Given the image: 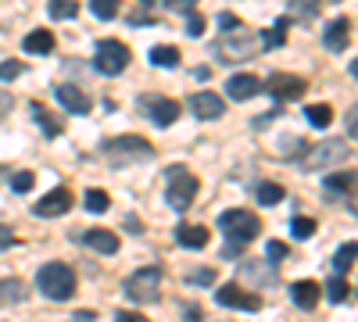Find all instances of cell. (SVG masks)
<instances>
[{
    "label": "cell",
    "instance_id": "1",
    "mask_svg": "<svg viewBox=\"0 0 358 322\" xmlns=\"http://www.w3.org/2000/svg\"><path fill=\"white\" fill-rule=\"evenodd\" d=\"M258 50H262V36L248 33L244 25H236V29H226V33L219 36V43H215V54L222 57L226 65L248 61V57H255Z\"/></svg>",
    "mask_w": 358,
    "mask_h": 322
},
{
    "label": "cell",
    "instance_id": "2",
    "mask_svg": "<svg viewBox=\"0 0 358 322\" xmlns=\"http://www.w3.org/2000/svg\"><path fill=\"white\" fill-rule=\"evenodd\" d=\"M36 286L50 301H69L76 294V272L65 265V261H47V265L36 272Z\"/></svg>",
    "mask_w": 358,
    "mask_h": 322
},
{
    "label": "cell",
    "instance_id": "3",
    "mask_svg": "<svg viewBox=\"0 0 358 322\" xmlns=\"http://www.w3.org/2000/svg\"><path fill=\"white\" fill-rule=\"evenodd\" d=\"M165 183H169L165 204H169L172 212H187L190 204H194V197H197V175L187 172V165H169Z\"/></svg>",
    "mask_w": 358,
    "mask_h": 322
},
{
    "label": "cell",
    "instance_id": "4",
    "mask_svg": "<svg viewBox=\"0 0 358 322\" xmlns=\"http://www.w3.org/2000/svg\"><path fill=\"white\" fill-rule=\"evenodd\" d=\"M219 229H222V237L229 244H251L258 240V233H262V219L255 212H244V208H233V212H222L219 215Z\"/></svg>",
    "mask_w": 358,
    "mask_h": 322
},
{
    "label": "cell",
    "instance_id": "5",
    "mask_svg": "<svg viewBox=\"0 0 358 322\" xmlns=\"http://www.w3.org/2000/svg\"><path fill=\"white\" fill-rule=\"evenodd\" d=\"M351 158V147L348 140H322V143H308L301 151V168L308 172H319V168H330V165H341Z\"/></svg>",
    "mask_w": 358,
    "mask_h": 322
},
{
    "label": "cell",
    "instance_id": "6",
    "mask_svg": "<svg viewBox=\"0 0 358 322\" xmlns=\"http://www.w3.org/2000/svg\"><path fill=\"white\" fill-rule=\"evenodd\" d=\"M126 294L136 301V305H155L162 298V269L158 265H147L140 272H133L126 279Z\"/></svg>",
    "mask_w": 358,
    "mask_h": 322
},
{
    "label": "cell",
    "instance_id": "7",
    "mask_svg": "<svg viewBox=\"0 0 358 322\" xmlns=\"http://www.w3.org/2000/svg\"><path fill=\"white\" fill-rule=\"evenodd\" d=\"M133 61V54L126 43H118V40H101L97 43V54H94V65L101 75H118V72H126V65Z\"/></svg>",
    "mask_w": 358,
    "mask_h": 322
},
{
    "label": "cell",
    "instance_id": "8",
    "mask_svg": "<svg viewBox=\"0 0 358 322\" xmlns=\"http://www.w3.org/2000/svg\"><path fill=\"white\" fill-rule=\"evenodd\" d=\"M108 158L115 165H122V161H151L155 158V147L143 136H115L108 143Z\"/></svg>",
    "mask_w": 358,
    "mask_h": 322
},
{
    "label": "cell",
    "instance_id": "9",
    "mask_svg": "<svg viewBox=\"0 0 358 322\" xmlns=\"http://www.w3.org/2000/svg\"><path fill=\"white\" fill-rule=\"evenodd\" d=\"M265 90L273 94L276 101H301V94L308 90L301 75H290V72H273L265 79Z\"/></svg>",
    "mask_w": 358,
    "mask_h": 322
},
{
    "label": "cell",
    "instance_id": "10",
    "mask_svg": "<svg viewBox=\"0 0 358 322\" xmlns=\"http://www.w3.org/2000/svg\"><path fill=\"white\" fill-rule=\"evenodd\" d=\"M215 301L222 308H241V312H258L262 308V298L258 294H248V290H241L236 283H226L215 290Z\"/></svg>",
    "mask_w": 358,
    "mask_h": 322
},
{
    "label": "cell",
    "instance_id": "11",
    "mask_svg": "<svg viewBox=\"0 0 358 322\" xmlns=\"http://www.w3.org/2000/svg\"><path fill=\"white\" fill-rule=\"evenodd\" d=\"M69 208H72V193L65 186H57V190L43 193L40 204H33V215L36 219H57V215H65Z\"/></svg>",
    "mask_w": 358,
    "mask_h": 322
},
{
    "label": "cell",
    "instance_id": "12",
    "mask_svg": "<svg viewBox=\"0 0 358 322\" xmlns=\"http://www.w3.org/2000/svg\"><path fill=\"white\" fill-rule=\"evenodd\" d=\"M190 111L197 115V119H204V122H215V119L226 115V101L219 94H212V90H201V94L190 97Z\"/></svg>",
    "mask_w": 358,
    "mask_h": 322
},
{
    "label": "cell",
    "instance_id": "13",
    "mask_svg": "<svg viewBox=\"0 0 358 322\" xmlns=\"http://www.w3.org/2000/svg\"><path fill=\"white\" fill-rule=\"evenodd\" d=\"M143 108H147V119H151L158 129H169V126L179 119V104L169 101V97H147Z\"/></svg>",
    "mask_w": 358,
    "mask_h": 322
},
{
    "label": "cell",
    "instance_id": "14",
    "mask_svg": "<svg viewBox=\"0 0 358 322\" xmlns=\"http://www.w3.org/2000/svg\"><path fill=\"white\" fill-rule=\"evenodd\" d=\"M54 97L62 101V108L72 111V115H90V108H94V101H90V97L79 90V86H69V82L54 86Z\"/></svg>",
    "mask_w": 358,
    "mask_h": 322
},
{
    "label": "cell",
    "instance_id": "15",
    "mask_svg": "<svg viewBox=\"0 0 358 322\" xmlns=\"http://www.w3.org/2000/svg\"><path fill=\"white\" fill-rule=\"evenodd\" d=\"M226 94H229V101H251L255 94H262V79L251 75V72L233 75V79L226 82Z\"/></svg>",
    "mask_w": 358,
    "mask_h": 322
},
{
    "label": "cell",
    "instance_id": "16",
    "mask_svg": "<svg viewBox=\"0 0 358 322\" xmlns=\"http://www.w3.org/2000/svg\"><path fill=\"white\" fill-rule=\"evenodd\" d=\"M290 298H294V305H297V308L312 312V308L319 305V298H322V286H319L315 279H297V283L290 286Z\"/></svg>",
    "mask_w": 358,
    "mask_h": 322
},
{
    "label": "cell",
    "instance_id": "17",
    "mask_svg": "<svg viewBox=\"0 0 358 322\" xmlns=\"http://www.w3.org/2000/svg\"><path fill=\"white\" fill-rule=\"evenodd\" d=\"M322 43H326V50H334V54L348 50V43H351V22L348 18H334L330 29H326V36H322Z\"/></svg>",
    "mask_w": 358,
    "mask_h": 322
},
{
    "label": "cell",
    "instance_id": "18",
    "mask_svg": "<svg viewBox=\"0 0 358 322\" xmlns=\"http://www.w3.org/2000/svg\"><path fill=\"white\" fill-rule=\"evenodd\" d=\"M83 244L90 251H101V254H115L118 251V237H115V233H108V229H86L83 233Z\"/></svg>",
    "mask_w": 358,
    "mask_h": 322
},
{
    "label": "cell",
    "instance_id": "19",
    "mask_svg": "<svg viewBox=\"0 0 358 322\" xmlns=\"http://www.w3.org/2000/svg\"><path fill=\"white\" fill-rule=\"evenodd\" d=\"M326 193L330 197H348L358 186V172H337V175H326Z\"/></svg>",
    "mask_w": 358,
    "mask_h": 322
},
{
    "label": "cell",
    "instance_id": "20",
    "mask_svg": "<svg viewBox=\"0 0 358 322\" xmlns=\"http://www.w3.org/2000/svg\"><path fill=\"white\" fill-rule=\"evenodd\" d=\"M176 240L183 247H190V251H201V247H208V229L204 226H179Z\"/></svg>",
    "mask_w": 358,
    "mask_h": 322
},
{
    "label": "cell",
    "instance_id": "21",
    "mask_svg": "<svg viewBox=\"0 0 358 322\" xmlns=\"http://www.w3.org/2000/svg\"><path fill=\"white\" fill-rule=\"evenodd\" d=\"M25 301V283L22 279H0V308L22 305Z\"/></svg>",
    "mask_w": 358,
    "mask_h": 322
},
{
    "label": "cell",
    "instance_id": "22",
    "mask_svg": "<svg viewBox=\"0 0 358 322\" xmlns=\"http://www.w3.org/2000/svg\"><path fill=\"white\" fill-rule=\"evenodd\" d=\"M22 47H25L29 54H50V50H54V33H47V29H36V33H29V36L22 40Z\"/></svg>",
    "mask_w": 358,
    "mask_h": 322
},
{
    "label": "cell",
    "instance_id": "23",
    "mask_svg": "<svg viewBox=\"0 0 358 322\" xmlns=\"http://www.w3.org/2000/svg\"><path fill=\"white\" fill-rule=\"evenodd\" d=\"M355 261H358V244H341L337 254H334V272H337V276L351 272Z\"/></svg>",
    "mask_w": 358,
    "mask_h": 322
},
{
    "label": "cell",
    "instance_id": "24",
    "mask_svg": "<svg viewBox=\"0 0 358 322\" xmlns=\"http://www.w3.org/2000/svg\"><path fill=\"white\" fill-rule=\"evenodd\" d=\"M287 18H301V22H312V18H319V0H290Z\"/></svg>",
    "mask_w": 358,
    "mask_h": 322
},
{
    "label": "cell",
    "instance_id": "25",
    "mask_svg": "<svg viewBox=\"0 0 358 322\" xmlns=\"http://www.w3.org/2000/svg\"><path fill=\"white\" fill-rule=\"evenodd\" d=\"M305 119H308L315 129H326V126L334 122V108H330V104H308V108H305Z\"/></svg>",
    "mask_w": 358,
    "mask_h": 322
},
{
    "label": "cell",
    "instance_id": "26",
    "mask_svg": "<svg viewBox=\"0 0 358 322\" xmlns=\"http://www.w3.org/2000/svg\"><path fill=\"white\" fill-rule=\"evenodd\" d=\"M151 61H155L158 68H176V65H179V50L169 47V43H162V47L151 50Z\"/></svg>",
    "mask_w": 358,
    "mask_h": 322
},
{
    "label": "cell",
    "instance_id": "27",
    "mask_svg": "<svg viewBox=\"0 0 358 322\" xmlns=\"http://www.w3.org/2000/svg\"><path fill=\"white\" fill-rule=\"evenodd\" d=\"M348 290H351V286H348V279H344V276H334L330 283H326L322 294L330 298V305H341V301H348Z\"/></svg>",
    "mask_w": 358,
    "mask_h": 322
},
{
    "label": "cell",
    "instance_id": "28",
    "mask_svg": "<svg viewBox=\"0 0 358 322\" xmlns=\"http://www.w3.org/2000/svg\"><path fill=\"white\" fill-rule=\"evenodd\" d=\"M287 25H290V18H280V22L262 36V47H283V43H287Z\"/></svg>",
    "mask_w": 358,
    "mask_h": 322
},
{
    "label": "cell",
    "instance_id": "29",
    "mask_svg": "<svg viewBox=\"0 0 358 322\" xmlns=\"http://www.w3.org/2000/svg\"><path fill=\"white\" fill-rule=\"evenodd\" d=\"M315 219H308V215H297L294 222H290V233H294V240H308V237H315Z\"/></svg>",
    "mask_w": 358,
    "mask_h": 322
},
{
    "label": "cell",
    "instance_id": "30",
    "mask_svg": "<svg viewBox=\"0 0 358 322\" xmlns=\"http://www.w3.org/2000/svg\"><path fill=\"white\" fill-rule=\"evenodd\" d=\"M33 115H36V122H40V129H43L47 136H62V126L54 122L50 111H43V104H33Z\"/></svg>",
    "mask_w": 358,
    "mask_h": 322
},
{
    "label": "cell",
    "instance_id": "31",
    "mask_svg": "<svg viewBox=\"0 0 358 322\" xmlns=\"http://www.w3.org/2000/svg\"><path fill=\"white\" fill-rule=\"evenodd\" d=\"M287 197V190L280 183H262L258 186V204H280Z\"/></svg>",
    "mask_w": 358,
    "mask_h": 322
},
{
    "label": "cell",
    "instance_id": "32",
    "mask_svg": "<svg viewBox=\"0 0 358 322\" xmlns=\"http://www.w3.org/2000/svg\"><path fill=\"white\" fill-rule=\"evenodd\" d=\"M90 11H94L101 22H111L118 15V0H90Z\"/></svg>",
    "mask_w": 358,
    "mask_h": 322
},
{
    "label": "cell",
    "instance_id": "33",
    "mask_svg": "<svg viewBox=\"0 0 358 322\" xmlns=\"http://www.w3.org/2000/svg\"><path fill=\"white\" fill-rule=\"evenodd\" d=\"M76 0H50V18L65 22V18H76Z\"/></svg>",
    "mask_w": 358,
    "mask_h": 322
},
{
    "label": "cell",
    "instance_id": "34",
    "mask_svg": "<svg viewBox=\"0 0 358 322\" xmlns=\"http://www.w3.org/2000/svg\"><path fill=\"white\" fill-rule=\"evenodd\" d=\"M86 208L90 212H108L111 208V197L104 190H86Z\"/></svg>",
    "mask_w": 358,
    "mask_h": 322
},
{
    "label": "cell",
    "instance_id": "35",
    "mask_svg": "<svg viewBox=\"0 0 358 322\" xmlns=\"http://www.w3.org/2000/svg\"><path fill=\"white\" fill-rule=\"evenodd\" d=\"M33 186H36V175H33V172H15V175H11V190H15V193H29Z\"/></svg>",
    "mask_w": 358,
    "mask_h": 322
},
{
    "label": "cell",
    "instance_id": "36",
    "mask_svg": "<svg viewBox=\"0 0 358 322\" xmlns=\"http://www.w3.org/2000/svg\"><path fill=\"white\" fill-rule=\"evenodd\" d=\"M187 36H204V15H197V11H190L187 15Z\"/></svg>",
    "mask_w": 358,
    "mask_h": 322
},
{
    "label": "cell",
    "instance_id": "37",
    "mask_svg": "<svg viewBox=\"0 0 358 322\" xmlns=\"http://www.w3.org/2000/svg\"><path fill=\"white\" fill-rule=\"evenodd\" d=\"M187 283H215V269H197V272H187Z\"/></svg>",
    "mask_w": 358,
    "mask_h": 322
},
{
    "label": "cell",
    "instance_id": "38",
    "mask_svg": "<svg viewBox=\"0 0 358 322\" xmlns=\"http://www.w3.org/2000/svg\"><path fill=\"white\" fill-rule=\"evenodd\" d=\"M22 75V61H4L0 65V79H18Z\"/></svg>",
    "mask_w": 358,
    "mask_h": 322
},
{
    "label": "cell",
    "instance_id": "39",
    "mask_svg": "<svg viewBox=\"0 0 358 322\" xmlns=\"http://www.w3.org/2000/svg\"><path fill=\"white\" fill-rule=\"evenodd\" d=\"M265 254H268V258H287V244H283V240H268Z\"/></svg>",
    "mask_w": 358,
    "mask_h": 322
},
{
    "label": "cell",
    "instance_id": "40",
    "mask_svg": "<svg viewBox=\"0 0 358 322\" xmlns=\"http://www.w3.org/2000/svg\"><path fill=\"white\" fill-rule=\"evenodd\" d=\"M344 122H348V133H351V136L358 140V104H355V108L348 111V119H344Z\"/></svg>",
    "mask_w": 358,
    "mask_h": 322
},
{
    "label": "cell",
    "instance_id": "41",
    "mask_svg": "<svg viewBox=\"0 0 358 322\" xmlns=\"http://www.w3.org/2000/svg\"><path fill=\"white\" fill-rule=\"evenodd\" d=\"M15 244V229H8V226H0V251H8Z\"/></svg>",
    "mask_w": 358,
    "mask_h": 322
},
{
    "label": "cell",
    "instance_id": "42",
    "mask_svg": "<svg viewBox=\"0 0 358 322\" xmlns=\"http://www.w3.org/2000/svg\"><path fill=\"white\" fill-rule=\"evenodd\" d=\"M11 108H15V97L0 90V119H8V111H11Z\"/></svg>",
    "mask_w": 358,
    "mask_h": 322
},
{
    "label": "cell",
    "instance_id": "43",
    "mask_svg": "<svg viewBox=\"0 0 358 322\" xmlns=\"http://www.w3.org/2000/svg\"><path fill=\"white\" fill-rule=\"evenodd\" d=\"M194 4H197V0H169V8H172V11H183V15L194 11Z\"/></svg>",
    "mask_w": 358,
    "mask_h": 322
},
{
    "label": "cell",
    "instance_id": "44",
    "mask_svg": "<svg viewBox=\"0 0 358 322\" xmlns=\"http://www.w3.org/2000/svg\"><path fill=\"white\" fill-rule=\"evenodd\" d=\"M115 319H118V322H147V319H143V315H136V312H118Z\"/></svg>",
    "mask_w": 358,
    "mask_h": 322
},
{
    "label": "cell",
    "instance_id": "45",
    "mask_svg": "<svg viewBox=\"0 0 358 322\" xmlns=\"http://www.w3.org/2000/svg\"><path fill=\"white\" fill-rule=\"evenodd\" d=\"M219 25H222V29H236V25H244V22L236 18V15H222V18H219Z\"/></svg>",
    "mask_w": 358,
    "mask_h": 322
},
{
    "label": "cell",
    "instance_id": "46",
    "mask_svg": "<svg viewBox=\"0 0 358 322\" xmlns=\"http://www.w3.org/2000/svg\"><path fill=\"white\" fill-rule=\"evenodd\" d=\"M351 212H358V186L351 190Z\"/></svg>",
    "mask_w": 358,
    "mask_h": 322
},
{
    "label": "cell",
    "instance_id": "47",
    "mask_svg": "<svg viewBox=\"0 0 358 322\" xmlns=\"http://www.w3.org/2000/svg\"><path fill=\"white\" fill-rule=\"evenodd\" d=\"M351 75H355V79H358V61H351Z\"/></svg>",
    "mask_w": 358,
    "mask_h": 322
},
{
    "label": "cell",
    "instance_id": "48",
    "mask_svg": "<svg viewBox=\"0 0 358 322\" xmlns=\"http://www.w3.org/2000/svg\"><path fill=\"white\" fill-rule=\"evenodd\" d=\"M143 4H155V0H143Z\"/></svg>",
    "mask_w": 358,
    "mask_h": 322
}]
</instances>
